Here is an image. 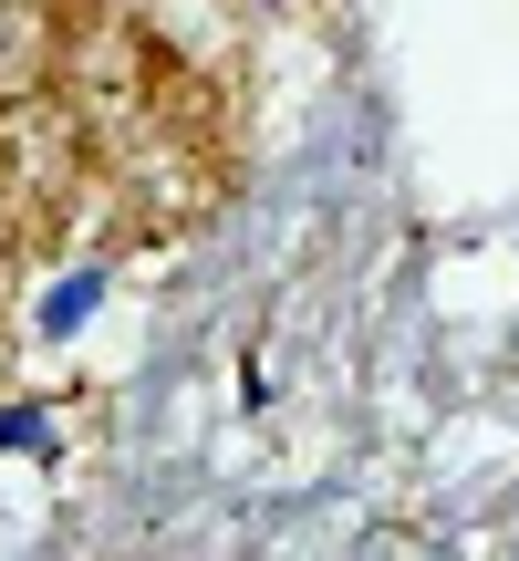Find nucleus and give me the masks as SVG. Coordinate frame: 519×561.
Here are the masks:
<instances>
[{
	"label": "nucleus",
	"instance_id": "obj_1",
	"mask_svg": "<svg viewBox=\"0 0 519 561\" xmlns=\"http://www.w3.org/2000/svg\"><path fill=\"white\" fill-rule=\"evenodd\" d=\"M94 291H104V280H94V271H83V280H62V301H53V312H42V322H53V333H73V322H83V312H94Z\"/></svg>",
	"mask_w": 519,
	"mask_h": 561
}]
</instances>
